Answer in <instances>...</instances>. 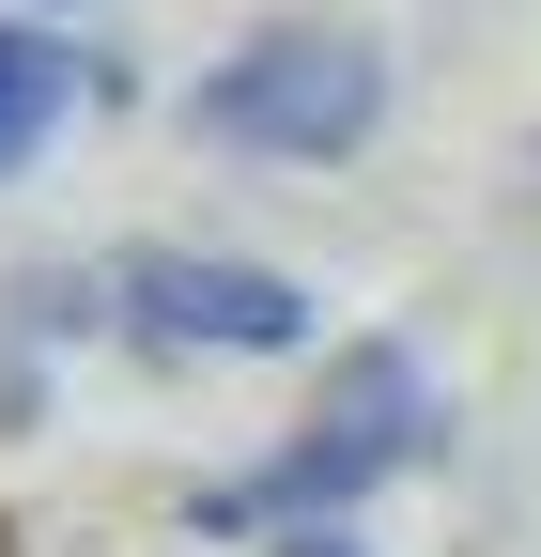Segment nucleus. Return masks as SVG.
Returning a JSON list of instances; mask_svg holds the SVG:
<instances>
[{
	"label": "nucleus",
	"instance_id": "nucleus-1",
	"mask_svg": "<svg viewBox=\"0 0 541 557\" xmlns=\"http://www.w3.org/2000/svg\"><path fill=\"white\" fill-rule=\"evenodd\" d=\"M418 449H433V372H418V341H341V357H325V387H310V418H294L248 480H217V496H201V527H217V542L341 527V511L387 496Z\"/></svg>",
	"mask_w": 541,
	"mask_h": 557
},
{
	"label": "nucleus",
	"instance_id": "nucleus-2",
	"mask_svg": "<svg viewBox=\"0 0 541 557\" xmlns=\"http://www.w3.org/2000/svg\"><path fill=\"white\" fill-rule=\"evenodd\" d=\"M186 124L217 139V156L325 171V156H356L387 124V62H372V32H248L232 62L186 78Z\"/></svg>",
	"mask_w": 541,
	"mask_h": 557
},
{
	"label": "nucleus",
	"instance_id": "nucleus-3",
	"mask_svg": "<svg viewBox=\"0 0 541 557\" xmlns=\"http://www.w3.org/2000/svg\"><path fill=\"white\" fill-rule=\"evenodd\" d=\"M93 295H109V325L140 357H294L325 325L310 278L232 263V248H124V263H93Z\"/></svg>",
	"mask_w": 541,
	"mask_h": 557
},
{
	"label": "nucleus",
	"instance_id": "nucleus-4",
	"mask_svg": "<svg viewBox=\"0 0 541 557\" xmlns=\"http://www.w3.org/2000/svg\"><path fill=\"white\" fill-rule=\"evenodd\" d=\"M62 109H78V47L32 32V16H0V186L62 139Z\"/></svg>",
	"mask_w": 541,
	"mask_h": 557
},
{
	"label": "nucleus",
	"instance_id": "nucleus-5",
	"mask_svg": "<svg viewBox=\"0 0 541 557\" xmlns=\"http://www.w3.org/2000/svg\"><path fill=\"white\" fill-rule=\"evenodd\" d=\"M263 557H372L356 527H294V542H263Z\"/></svg>",
	"mask_w": 541,
	"mask_h": 557
},
{
	"label": "nucleus",
	"instance_id": "nucleus-6",
	"mask_svg": "<svg viewBox=\"0 0 541 557\" xmlns=\"http://www.w3.org/2000/svg\"><path fill=\"white\" fill-rule=\"evenodd\" d=\"M0 557H16V527H0Z\"/></svg>",
	"mask_w": 541,
	"mask_h": 557
}]
</instances>
